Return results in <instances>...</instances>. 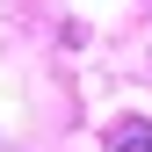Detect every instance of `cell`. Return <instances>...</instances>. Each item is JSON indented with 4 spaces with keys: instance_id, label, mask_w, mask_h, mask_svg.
I'll return each mask as SVG.
<instances>
[{
    "instance_id": "1",
    "label": "cell",
    "mask_w": 152,
    "mask_h": 152,
    "mask_svg": "<svg viewBox=\"0 0 152 152\" xmlns=\"http://www.w3.org/2000/svg\"><path fill=\"white\" fill-rule=\"evenodd\" d=\"M109 152H152V123L145 116H123L116 130H109Z\"/></svg>"
}]
</instances>
